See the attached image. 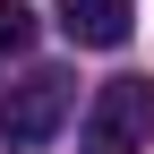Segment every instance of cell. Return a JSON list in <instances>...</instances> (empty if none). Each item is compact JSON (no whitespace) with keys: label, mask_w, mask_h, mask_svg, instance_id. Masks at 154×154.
Here are the masks:
<instances>
[{"label":"cell","mask_w":154,"mask_h":154,"mask_svg":"<svg viewBox=\"0 0 154 154\" xmlns=\"http://www.w3.org/2000/svg\"><path fill=\"white\" fill-rule=\"evenodd\" d=\"M146 146H154V86L146 77L94 86L86 120H77V154H146Z\"/></svg>","instance_id":"6da1fadb"},{"label":"cell","mask_w":154,"mask_h":154,"mask_svg":"<svg viewBox=\"0 0 154 154\" xmlns=\"http://www.w3.org/2000/svg\"><path fill=\"white\" fill-rule=\"evenodd\" d=\"M69 103H77L69 69H26L17 86H0V146H17V154L51 146L60 120H69Z\"/></svg>","instance_id":"7a4b0ae2"},{"label":"cell","mask_w":154,"mask_h":154,"mask_svg":"<svg viewBox=\"0 0 154 154\" xmlns=\"http://www.w3.org/2000/svg\"><path fill=\"white\" fill-rule=\"evenodd\" d=\"M128 17H137V0H60V34L77 51H120Z\"/></svg>","instance_id":"3957f363"},{"label":"cell","mask_w":154,"mask_h":154,"mask_svg":"<svg viewBox=\"0 0 154 154\" xmlns=\"http://www.w3.org/2000/svg\"><path fill=\"white\" fill-rule=\"evenodd\" d=\"M26 43H34V9H26V0H0V60L26 51Z\"/></svg>","instance_id":"277c9868"}]
</instances>
